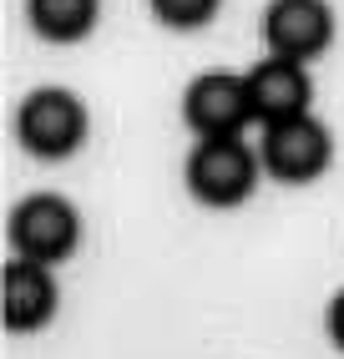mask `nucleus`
Masks as SVG:
<instances>
[{
  "label": "nucleus",
  "mask_w": 344,
  "mask_h": 359,
  "mask_svg": "<svg viewBox=\"0 0 344 359\" xmlns=\"http://www.w3.org/2000/svg\"><path fill=\"white\" fill-rule=\"evenodd\" d=\"M147 6H152V15L167 31H203L223 0H147Z\"/></svg>",
  "instance_id": "nucleus-10"
},
{
  "label": "nucleus",
  "mask_w": 344,
  "mask_h": 359,
  "mask_svg": "<svg viewBox=\"0 0 344 359\" xmlns=\"http://www.w3.org/2000/svg\"><path fill=\"white\" fill-rule=\"evenodd\" d=\"M61 309V289H56V273L51 263H36V258H11L6 273H0V319H6L11 334H36L56 319Z\"/></svg>",
  "instance_id": "nucleus-7"
},
{
  "label": "nucleus",
  "mask_w": 344,
  "mask_h": 359,
  "mask_svg": "<svg viewBox=\"0 0 344 359\" xmlns=\"http://www.w3.org/2000/svg\"><path fill=\"white\" fill-rule=\"evenodd\" d=\"M324 334H329V344L344 354V289L329 299V309H324Z\"/></svg>",
  "instance_id": "nucleus-11"
},
{
  "label": "nucleus",
  "mask_w": 344,
  "mask_h": 359,
  "mask_svg": "<svg viewBox=\"0 0 344 359\" xmlns=\"http://www.w3.org/2000/svg\"><path fill=\"white\" fill-rule=\"evenodd\" d=\"M96 0H26V15H31V31L51 46H71V41H86L96 26Z\"/></svg>",
  "instance_id": "nucleus-9"
},
{
  "label": "nucleus",
  "mask_w": 344,
  "mask_h": 359,
  "mask_svg": "<svg viewBox=\"0 0 344 359\" xmlns=\"http://www.w3.org/2000/svg\"><path fill=\"white\" fill-rule=\"evenodd\" d=\"M249 97H253V116L263 127L289 122V116H304L309 102H314L309 66L304 61H289V56H263L249 71Z\"/></svg>",
  "instance_id": "nucleus-8"
},
{
  "label": "nucleus",
  "mask_w": 344,
  "mask_h": 359,
  "mask_svg": "<svg viewBox=\"0 0 344 359\" xmlns=\"http://www.w3.org/2000/svg\"><path fill=\"white\" fill-rule=\"evenodd\" d=\"M81 243V212L56 193H31L11 208V248L36 263H66Z\"/></svg>",
  "instance_id": "nucleus-4"
},
{
  "label": "nucleus",
  "mask_w": 344,
  "mask_h": 359,
  "mask_svg": "<svg viewBox=\"0 0 344 359\" xmlns=\"http://www.w3.org/2000/svg\"><path fill=\"white\" fill-rule=\"evenodd\" d=\"M183 122L192 137H243V127L258 122L249 76H228V71H208V76L187 81L183 91Z\"/></svg>",
  "instance_id": "nucleus-6"
},
{
  "label": "nucleus",
  "mask_w": 344,
  "mask_h": 359,
  "mask_svg": "<svg viewBox=\"0 0 344 359\" xmlns=\"http://www.w3.org/2000/svg\"><path fill=\"white\" fill-rule=\"evenodd\" d=\"M263 157L243 137H198L183 162V182L203 208H243L258 193Z\"/></svg>",
  "instance_id": "nucleus-1"
},
{
  "label": "nucleus",
  "mask_w": 344,
  "mask_h": 359,
  "mask_svg": "<svg viewBox=\"0 0 344 359\" xmlns=\"http://www.w3.org/2000/svg\"><path fill=\"white\" fill-rule=\"evenodd\" d=\"M258 157H263V172L274 177V182L304 187V182H319V177L329 172L334 137H329V127L319 122L314 111H304V116H289V122L263 127Z\"/></svg>",
  "instance_id": "nucleus-3"
},
{
  "label": "nucleus",
  "mask_w": 344,
  "mask_h": 359,
  "mask_svg": "<svg viewBox=\"0 0 344 359\" xmlns=\"http://www.w3.org/2000/svg\"><path fill=\"white\" fill-rule=\"evenodd\" d=\"M86 132H91V116H86L81 97L66 86H36L15 107V137L41 162H61L71 152H81Z\"/></svg>",
  "instance_id": "nucleus-2"
},
{
  "label": "nucleus",
  "mask_w": 344,
  "mask_h": 359,
  "mask_svg": "<svg viewBox=\"0 0 344 359\" xmlns=\"http://www.w3.org/2000/svg\"><path fill=\"white\" fill-rule=\"evenodd\" d=\"M258 36L268 46V56H289L309 66L314 56H324L334 46V11L329 0H268Z\"/></svg>",
  "instance_id": "nucleus-5"
}]
</instances>
